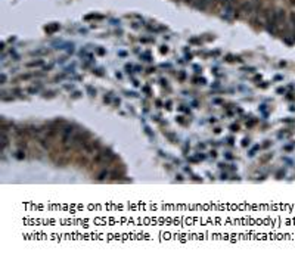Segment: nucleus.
I'll use <instances>...</instances> for the list:
<instances>
[{
    "mask_svg": "<svg viewBox=\"0 0 295 258\" xmlns=\"http://www.w3.org/2000/svg\"><path fill=\"white\" fill-rule=\"evenodd\" d=\"M59 28H61V27H59V24H50V25H47V27H46V33L52 34V33L58 31Z\"/></svg>",
    "mask_w": 295,
    "mask_h": 258,
    "instance_id": "obj_2",
    "label": "nucleus"
},
{
    "mask_svg": "<svg viewBox=\"0 0 295 258\" xmlns=\"http://www.w3.org/2000/svg\"><path fill=\"white\" fill-rule=\"evenodd\" d=\"M72 133H74V127H72V126H68L67 129L64 130V139H62V140H64V143H67V140L71 137V134H72Z\"/></svg>",
    "mask_w": 295,
    "mask_h": 258,
    "instance_id": "obj_1",
    "label": "nucleus"
},
{
    "mask_svg": "<svg viewBox=\"0 0 295 258\" xmlns=\"http://www.w3.org/2000/svg\"><path fill=\"white\" fill-rule=\"evenodd\" d=\"M238 129H239L238 126H232V130H233V131H236V130H238Z\"/></svg>",
    "mask_w": 295,
    "mask_h": 258,
    "instance_id": "obj_7",
    "label": "nucleus"
},
{
    "mask_svg": "<svg viewBox=\"0 0 295 258\" xmlns=\"http://www.w3.org/2000/svg\"><path fill=\"white\" fill-rule=\"evenodd\" d=\"M97 53H99V55H103V53H105V50H103V49H99V50H97Z\"/></svg>",
    "mask_w": 295,
    "mask_h": 258,
    "instance_id": "obj_6",
    "label": "nucleus"
},
{
    "mask_svg": "<svg viewBox=\"0 0 295 258\" xmlns=\"http://www.w3.org/2000/svg\"><path fill=\"white\" fill-rule=\"evenodd\" d=\"M43 62L42 61H37V62H31V64H28V67H37V65H42Z\"/></svg>",
    "mask_w": 295,
    "mask_h": 258,
    "instance_id": "obj_4",
    "label": "nucleus"
},
{
    "mask_svg": "<svg viewBox=\"0 0 295 258\" xmlns=\"http://www.w3.org/2000/svg\"><path fill=\"white\" fill-rule=\"evenodd\" d=\"M289 19H291V22H292V27H294V39H295V12H292V13L289 15Z\"/></svg>",
    "mask_w": 295,
    "mask_h": 258,
    "instance_id": "obj_3",
    "label": "nucleus"
},
{
    "mask_svg": "<svg viewBox=\"0 0 295 258\" xmlns=\"http://www.w3.org/2000/svg\"><path fill=\"white\" fill-rule=\"evenodd\" d=\"M167 52H168V47L167 46H163L161 47V53H167Z\"/></svg>",
    "mask_w": 295,
    "mask_h": 258,
    "instance_id": "obj_5",
    "label": "nucleus"
}]
</instances>
